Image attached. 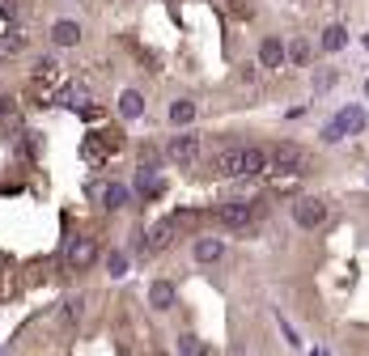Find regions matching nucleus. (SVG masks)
I'll use <instances>...</instances> for the list:
<instances>
[{
    "label": "nucleus",
    "instance_id": "nucleus-1",
    "mask_svg": "<svg viewBox=\"0 0 369 356\" xmlns=\"http://www.w3.org/2000/svg\"><path fill=\"white\" fill-rule=\"evenodd\" d=\"M212 170L216 174H263V170H272V148H255V144H242V148H221L216 157H212Z\"/></svg>",
    "mask_w": 369,
    "mask_h": 356
},
{
    "label": "nucleus",
    "instance_id": "nucleus-2",
    "mask_svg": "<svg viewBox=\"0 0 369 356\" xmlns=\"http://www.w3.org/2000/svg\"><path fill=\"white\" fill-rule=\"evenodd\" d=\"M361 127H365V107H344L339 115H331V119H327L323 140H327V144H335V140H344V136L361 132Z\"/></svg>",
    "mask_w": 369,
    "mask_h": 356
},
{
    "label": "nucleus",
    "instance_id": "nucleus-3",
    "mask_svg": "<svg viewBox=\"0 0 369 356\" xmlns=\"http://www.w3.org/2000/svg\"><path fill=\"white\" fill-rule=\"evenodd\" d=\"M293 221H298V229H318L327 221V203L323 199H298L293 203Z\"/></svg>",
    "mask_w": 369,
    "mask_h": 356
},
{
    "label": "nucleus",
    "instance_id": "nucleus-4",
    "mask_svg": "<svg viewBox=\"0 0 369 356\" xmlns=\"http://www.w3.org/2000/svg\"><path fill=\"white\" fill-rule=\"evenodd\" d=\"M216 216L225 221L230 229H251L255 225V203H242V199H230V203H221Z\"/></svg>",
    "mask_w": 369,
    "mask_h": 356
},
{
    "label": "nucleus",
    "instance_id": "nucleus-5",
    "mask_svg": "<svg viewBox=\"0 0 369 356\" xmlns=\"http://www.w3.org/2000/svg\"><path fill=\"white\" fill-rule=\"evenodd\" d=\"M166 153H170V162L191 166L195 157H200V140H195V136H175V140L166 144Z\"/></svg>",
    "mask_w": 369,
    "mask_h": 356
},
{
    "label": "nucleus",
    "instance_id": "nucleus-6",
    "mask_svg": "<svg viewBox=\"0 0 369 356\" xmlns=\"http://www.w3.org/2000/svg\"><path fill=\"white\" fill-rule=\"evenodd\" d=\"M272 166L284 170V174H289V170H298V166H302V148H298V144H289V140H280V144L272 148Z\"/></svg>",
    "mask_w": 369,
    "mask_h": 356
},
{
    "label": "nucleus",
    "instance_id": "nucleus-7",
    "mask_svg": "<svg viewBox=\"0 0 369 356\" xmlns=\"http://www.w3.org/2000/svg\"><path fill=\"white\" fill-rule=\"evenodd\" d=\"M93 263V238H72L68 242V267H89Z\"/></svg>",
    "mask_w": 369,
    "mask_h": 356
},
{
    "label": "nucleus",
    "instance_id": "nucleus-8",
    "mask_svg": "<svg viewBox=\"0 0 369 356\" xmlns=\"http://www.w3.org/2000/svg\"><path fill=\"white\" fill-rule=\"evenodd\" d=\"M175 285H170V280H153V285H149V305H153V310H170V305H175Z\"/></svg>",
    "mask_w": 369,
    "mask_h": 356
},
{
    "label": "nucleus",
    "instance_id": "nucleus-9",
    "mask_svg": "<svg viewBox=\"0 0 369 356\" xmlns=\"http://www.w3.org/2000/svg\"><path fill=\"white\" fill-rule=\"evenodd\" d=\"M52 38H56V47H77L81 43V25L77 21H56L52 25Z\"/></svg>",
    "mask_w": 369,
    "mask_h": 356
},
{
    "label": "nucleus",
    "instance_id": "nucleus-10",
    "mask_svg": "<svg viewBox=\"0 0 369 356\" xmlns=\"http://www.w3.org/2000/svg\"><path fill=\"white\" fill-rule=\"evenodd\" d=\"M259 64H263V68H280V64H284V47H280V38H263V47H259Z\"/></svg>",
    "mask_w": 369,
    "mask_h": 356
},
{
    "label": "nucleus",
    "instance_id": "nucleus-11",
    "mask_svg": "<svg viewBox=\"0 0 369 356\" xmlns=\"http://www.w3.org/2000/svg\"><path fill=\"white\" fill-rule=\"evenodd\" d=\"M119 115H123V119H140V115H144V98H140L136 89H123V93H119Z\"/></svg>",
    "mask_w": 369,
    "mask_h": 356
},
{
    "label": "nucleus",
    "instance_id": "nucleus-12",
    "mask_svg": "<svg viewBox=\"0 0 369 356\" xmlns=\"http://www.w3.org/2000/svg\"><path fill=\"white\" fill-rule=\"evenodd\" d=\"M136 191H140V195H161V178H157L153 166H140V174H136Z\"/></svg>",
    "mask_w": 369,
    "mask_h": 356
},
{
    "label": "nucleus",
    "instance_id": "nucleus-13",
    "mask_svg": "<svg viewBox=\"0 0 369 356\" xmlns=\"http://www.w3.org/2000/svg\"><path fill=\"white\" fill-rule=\"evenodd\" d=\"M221 254H225V242H216V238H200V242H195V259H200V263H216Z\"/></svg>",
    "mask_w": 369,
    "mask_h": 356
},
{
    "label": "nucleus",
    "instance_id": "nucleus-14",
    "mask_svg": "<svg viewBox=\"0 0 369 356\" xmlns=\"http://www.w3.org/2000/svg\"><path fill=\"white\" fill-rule=\"evenodd\" d=\"M128 199H132V191L123 187V183H111V187H102V203H107V208H123Z\"/></svg>",
    "mask_w": 369,
    "mask_h": 356
},
{
    "label": "nucleus",
    "instance_id": "nucleus-15",
    "mask_svg": "<svg viewBox=\"0 0 369 356\" xmlns=\"http://www.w3.org/2000/svg\"><path fill=\"white\" fill-rule=\"evenodd\" d=\"M191 119H195V102H191V98H179L175 107H170V123L183 127V123H191Z\"/></svg>",
    "mask_w": 369,
    "mask_h": 356
},
{
    "label": "nucleus",
    "instance_id": "nucleus-16",
    "mask_svg": "<svg viewBox=\"0 0 369 356\" xmlns=\"http://www.w3.org/2000/svg\"><path fill=\"white\" fill-rule=\"evenodd\" d=\"M344 43H348V30H344V25H327L323 30V51H344Z\"/></svg>",
    "mask_w": 369,
    "mask_h": 356
},
{
    "label": "nucleus",
    "instance_id": "nucleus-17",
    "mask_svg": "<svg viewBox=\"0 0 369 356\" xmlns=\"http://www.w3.org/2000/svg\"><path fill=\"white\" fill-rule=\"evenodd\" d=\"M183 221L175 216V221H166V225H157L153 229V246H170V242H175V229H179Z\"/></svg>",
    "mask_w": 369,
    "mask_h": 356
},
{
    "label": "nucleus",
    "instance_id": "nucleus-18",
    "mask_svg": "<svg viewBox=\"0 0 369 356\" xmlns=\"http://www.w3.org/2000/svg\"><path fill=\"white\" fill-rule=\"evenodd\" d=\"M179 352H183V356H208L204 340H195V335H179Z\"/></svg>",
    "mask_w": 369,
    "mask_h": 356
},
{
    "label": "nucleus",
    "instance_id": "nucleus-19",
    "mask_svg": "<svg viewBox=\"0 0 369 356\" xmlns=\"http://www.w3.org/2000/svg\"><path fill=\"white\" fill-rule=\"evenodd\" d=\"M310 56H314V47H310L306 38H298V43L289 47V60H293V64H310Z\"/></svg>",
    "mask_w": 369,
    "mask_h": 356
},
{
    "label": "nucleus",
    "instance_id": "nucleus-20",
    "mask_svg": "<svg viewBox=\"0 0 369 356\" xmlns=\"http://www.w3.org/2000/svg\"><path fill=\"white\" fill-rule=\"evenodd\" d=\"M107 271H111V276H128V254H123V250H111V254H107Z\"/></svg>",
    "mask_w": 369,
    "mask_h": 356
},
{
    "label": "nucleus",
    "instance_id": "nucleus-21",
    "mask_svg": "<svg viewBox=\"0 0 369 356\" xmlns=\"http://www.w3.org/2000/svg\"><path fill=\"white\" fill-rule=\"evenodd\" d=\"M60 102H64V107H81V102H85V85H68V89H60Z\"/></svg>",
    "mask_w": 369,
    "mask_h": 356
},
{
    "label": "nucleus",
    "instance_id": "nucleus-22",
    "mask_svg": "<svg viewBox=\"0 0 369 356\" xmlns=\"http://www.w3.org/2000/svg\"><path fill=\"white\" fill-rule=\"evenodd\" d=\"M13 111V98H0V115H9Z\"/></svg>",
    "mask_w": 369,
    "mask_h": 356
},
{
    "label": "nucleus",
    "instance_id": "nucleus-23",
    "mask_svg": "<svg viewBox=\"0 0 369 356\" xmlns=\"http://www.w3.org/2000/svg\"><path fill=\"white\" fill-rule=\"evenodd\" d=\"M365 98H369V81H365Z\"/></svg>",
    "mask_w": 369,
    "mask_h": 356
}]
</instances>
